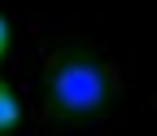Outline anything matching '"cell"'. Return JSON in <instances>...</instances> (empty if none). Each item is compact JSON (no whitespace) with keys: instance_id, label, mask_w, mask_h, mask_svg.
Returning <instances> with one entry per match:
<instances>
[{"instance_id":"obj_1","label":"cell","mask_w":157,"mask_h":136,"mask_svg":"<svg viewBox=\"0 0 157 136\" xmlns=\"http://www.w3.org/2000/svg\"><path fill=\"white\" fill-rule=\"evenodd\" d=\"M113 97V75L105 57L87 44H66L52 57L48 79H44V101L57 123H92L101 119Z\"/></svg>"},{"instance_id":"obj_2","label":"cell","mask_w":157,"mask_h":136,"mask_svg":"<svg viewBox=\"0 0 157 136\" xmlns=\"http://www.w3.org/2000/svg\"><path fill=\"white\" fill-rule=\"evenodd\" d=\"M17 123H22V101H17V92L0 79V136L5 132H13Z\"/></svg>"},{"instance_id":"obj_3","label":"cell","mask_w":157,"mask_h":136,"mask_svg":"<svg viewBox=\"0 0 157 136\" xmlns=\"http://www.w3.org/2000/svg\"><path fill=\"white\" fill-rule=\"evenodd\" d=\"M9 44H13V27H9V18L0 13V62L9 57Z\"/></svg>"}]
</instances>
